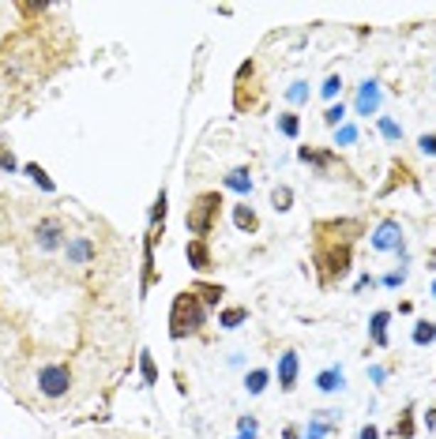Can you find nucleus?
<instances>
[{
  "instance_id": "f257e3e1",
  "label": "nucleus",
  "mask_w": 436,
  "mask_h": 439,
  "mask_svg": "<svg viewBox=\"0 0 436 439\" xmlns=\"http://www.w3.org/2000/svg\"><path fill=\"white\" fill-rule=\"evenodd\" d=\"M207 304L196 297L192 289H181L174 297V308H169V338H188L203 327Z\"/></svg>"
},
{
  "instance_id": "f03ea898",
  "label": "nucleus",
  "mask_w": 436,
  "mask_h": 439,
  "mask_svg": "<svg viewBox=\"0 0 436 439\" xmlns=\"http://www.w3.org/2000/svg\"><path fill=\"white\" fill-rule=\"evenodd\" d=\"M350 241H324L320 248H316V267H320V282L324 286H331V282H339V278H346V271H350Z\"/></svg>"
},
{
  "instance_id": "7ed1b4c3",
  "label": "nucleus",
  "mask_w": 436,
  "mask_h": 439,
  "mask_svg": "<svg viewBox=\"0 0 436 439\" xmlns=\"http://www.w3.org/2000/svg\"><path fill=\"white\" fill-rule=\"evenodd\" d=\"M218 207H222V195H218V192H200V195H196L192 207H188V215H184V225H188V233L203 241V237L215 229Z\"/></svg>"
},
{
  "instance_id": "20e7f679",
  "label": "nucleus",
  "mask_w": 436,
  "mask_h": 439,
  "mask_svg": "<svg viewBox=\"0 0 436 439\" xmlns=\"http://www.w3.org/2000/svg\"><path fill=\"white\" fill-rule=\"evenodd\" d=\"M38 387H42L46 398L68 394V387H72V368H68V364H46L42 372H38Z\"/></svg>"
},
{
  "instance_id": "39448f33",
  "label": "nucleus",
  "mask_w": 436,
  "mask_h": 439,
  "mask_svg": "<svg viewBox=\"0 0 436 439\" xmlns=\"http://www.w3.org/2000/svg\"><path fill=\"white\" fill-rule=\"evenodd\" d=\"M34 241H38V248H46V251L60 248V241H64V222H60V218H42V222H38V229H34Z\"/></svg>"
},
{
  "instance_id": "423d86ee",
  "label": "nucleus",
  "mask_w": 436,
  "mask_h": 439,
  "mask_svg": "<svg viewBox=\"0 0 436 439\" xmlns=\"http://www.w3.org/2000/svg\"><path fill=\"white\" fill-rule=\"evenodd\" d=\"M399 241H403V229H399V222H384L376 229V237H373V248H380V251H388V248H399Z\"/></svg>"
},
{
  "instance_id": "0eeeda50",
  "label": "nucleus",
  "mask_w": 436,
  "mask_h": 439,
  "mask_svg": "<svg viewBox=\"0 0 436 439\" xmlns=\"http://www.w3.org/2000/svg\"><path fill=\"white\" fill-rule=\"evenodd\" d=\"M184 251H188V263H192L196 271H207L211 267V248H207V241H200V237H192Z\"/></svg>"
},
{
  "instance_id": "6e6552de",
  "label": "nucleus",
  "mask_w": 436,
  "mask_h": 439,
  "mask_svg": "<svg viewBox=\"0 0 436 439\" xmlns=\"http://www.w3.org/2000/svg\"><path fill=\"white\" fill-rule=\"evenodd\" d=\"M380 109V87L368 79V83H361V94H358V113H376Z\"/></svg>"
},
{
  "instance_id": "1a4fd4ad",
  "label": "nucleus",
  "mask_w": 436,
  "mask_h": 439,
  "mask_svg": "<svg viewBox=\"0 0 436 439\" xmlns=\"http://www.w3.org/2000/svg\"><path fill=\"white\" fill-rule=\"evenodd\" d=\"M279 383H282V391H294V383H297V353H282V361H279Z\"/></svg>"
},
{
  "instance_id": "9d476101",
  "label": "nucleus",
  "mask_w": 436,
  "mask_h": 439,
  "mask_svg": "<svg viewBox=\"0 0 436 439\" xmlns=\"http://www.w3.org/2000/svg\"><path fill=\"white\" fill-rule=\"evenodd\" d=\"M233 225H237V229H241V233H256L260 229V218H256V210L252 207H233Z\"/></svg>"
},
{
  "instance_id": "9b49d317",
  "label": "nucleus",
  "mask_w": 436,
  "mask_h": 439,
  "mask_svg": "<svg viewBox=\"0 0 436 439\" xmlns=\"http://www.w3.org/2000/svg\"><path fill=\"white\" fill-rule=\"evenodd\" d=\"M226 188H233V192H252V173H248V169H233L230 177H226Z\"/></svg>"
},
{
  "instance_id": "f8f14e48",
  "label": "nucleus",
  "mask_w": 436,
  "mask_h": 439,
  "mask_svg": "<svg viewBox=\"0 0 436 439\" xmlns=\"http://www.w3.org/2000/svg\"><path fill=\"white\" fill-rule=\"evenodd\" d=\"M23 173H26V177H31L34 184H38V188L53 192V180H49V173H46L42 166H38V162H26V166H23Z\"/></svg>"
},
{
  "instance_id": "ddd939ff",
  "label": "nucleus",
  "mask_w": 436,
  "mask_h": 439,
  "mask_svg": "<svg viewBox=\"0 0 436 439\" xmlns=\"http://www.w3.org/2000/svg\"><path fill=\"white\" fill-rule=\"evenodd\" d=\"M301 162H312L316 169H331V166H335V154H320V151H309V146H301Z\"/></svg>"
},
{
  "instance_id": "4468645a",
  "label": "nucleus",
  "mask_w": 436,
  "mask_h": 439,
  "mask_svg": "<svg viewBox=\"0 0 436 439\" xmlns=\"http://www.w3.org/2000/svg\"><path fill=\"white\" fill-rule=\"evenodd\" d=\"M90 256H95L90 241H72V244H68V259H72V263H87Z\"/></svg>"
},
{
  "instance_id": "2eb2a0df",
  "label": "nucleus",
  "mask_w": 436,
  "mask_h": 439,
  "mask_svg": "<svg viewBox=\"0 0 436 439\" xmlns=\"http://www.w3.org/2000/svg\"><path fill=\"white\" fill-rule=\"evenodd\" d=\"M373 342L376 345H388V312H376L373 315Z\"/></svg>"
},
{
  "instance_id": "dca6fc26",
  "label": "nucleus",
  "mask_w": 436,
  "mask_h": 439,
  "mask_svg": "<svg viewBox=\"0 0 436 439\" xmlns=\"http://www.w3.org/2000/svg\"><path fill=\"white\" fill-rule=\"evenodd\" d=\"M316 383H320V391H339L342 387V372L327 368V372H320V379H316Z\"/></svg>"
},
{
  "instance_id": "f3484780",
  "label": "nucleus",
  "mask_w": 436,
  "mask_h": 439,
  "mask_svg": "<svg viewBox=\"0 0 436 439\" xmlns=\"http://www.w3.org/2000/svg\"><path fill=\"white\" fill-rule=\"evenodd\" d=\"M279 131H282V136H289V139H294L297 131H301V121H297V113H282V116H279Z\"/></svg>"
},
{
  "instance_id": "a211bd4d",
  "label": "nucleus",
  "mask_w": 436,
  "mask_h": 439,
  "mask_svg": "<svg viewBox=\"0 0 436 439\" xmlns=\"http://www.w3.org/2000/svg\"><path fill=\"white\" fill-rule=\"evenodd\" d=\"M192 293H196L203 304H218V300H222V286H196Z\"/></svg>"
},
{
  "instance_id": "6ab92c4d",
  "label": "nucleus",
  "mask_w": 436,
  "mask_h": 439,
  "mask_svg": "<svg viewBox=\"0 0 436 439\" xmlns=\"http://www.w3.org/2000/svg\"><path fill=\"white\" fill-rule=\"evenodd\" d=\"M271 203H275V210H289V203H294V192L279 184V188L271 192Z\"/></svg>"
},
{
  "instance_id": "aec40b11",
  "label": "nucleus",
  "mask_w": 436,
  "mask_h": 439,
  "mask_svg": "<svg viewBox=\"0 0 436 439\" xmlns=\"http://www.w3.org/2000/svg\"><path fill=\"white\" fill-rule=\"evenodd\" d=\"M245 319H248L245 308H226V312L218 315V323H222V327H237V323H245Z\"/></svg>"
},
{
  "instance_id": "412c9836",
  "label": "nucleus",
  "mask_w": 436,
  "mask_h": 439,
  "mask_svg": "<svg viewBox=\"0 0 436 439\" xmlns=\"http://www.w3.org/2000/svg\"><path fill=\"white\" fill-rule=\"evenodd\" d=\"M245 387H248V394H260L263 387H267V372H263V368H256L252 376L245 379Z\"/></svg>"
},
{
  "instance_id": "4be33fe9",
  "label": "nucleus",
  "mask_w": 436,
  "mask_h": 439,
  "mask_svg": "<svg viewBox=\"0 0 436 439\" xmlns=\"http://www.w3.org/2000/svg\"><path fill=\"white\" fill-rule=\"evenodd\" d=\"M432 338H436V323H418L414 342H418V345H425V342H432Z\"/></svg>"
},
{
  "instance_id": "5701e85b",
  "label": "nucleus",
  "mask_w": 436,
  "mask_h": 439,
  "mask_svg": "<svg viewBox=\"0 0 436 439\" xmlns=\"http://www.w3.org/2000/svg\"><path fill=\"white\" fill-rule=\"evenodd\" d=\"M410 432H414V421H410V409L403 413V421L395 424V435H403V439H410Z\"/></svg>"
},
{
  "instance_id": "b1692460",
  "label": "nucleus",
  "mask_w": 436,
  "mask_h": 439,
  "mask_svg": "<svg viewBox=\"0 0 436 439\" xmlns=\"http://www.w3.org/2000/svg\"><path fill=\"white\" fill-rule=\"evenodd\" d=\"M151 218H154V225H162V218H166V192H158V199H154V210H151Z\"/></svg>"
},
{
  "instance_id": "393cba45",
  "label": "nucleus",
  "mask_w": 436,
  "mask_h": 439,
  "mask_svg": "<svg viewBox=\"0 0 436 439\" xmlns=\"http://www.w3.org/2000/svg\"><path fill=\"white\" fill-rule=\"evenodd\" d=\"M380 131H384L388 139H403V128L395 124V121H388V116H384V121H380Z\"/></svg>"
},
{
  "instance_id": "a878e982",
  "label": "nucleus",
  "mask_w": 436,
  "mask_h": 439,
  "mask_svg": "<svg viewBox=\"0 0 436 439\" xmlns=\"http://www.w3.org/2000/svg\"><path fill=\"white\" fill-rule=\"evenodd\" d=\"M143 379H147V383H154V379H158L154 361H151V353H143Z\"/></svg>"
},
{
  "instance_id": "bb28decb",
  "label": "nucleus",
  "mask_w": 436,
  "mask_h": 439,
  "mask_svg": "<svg viewBox=\"0 0 436 439\" xmlns=\"http://www.w3.org/2000/svg\"><path fill=\"white\" fill-rule=\"evenodd\" d=\"M339 87H342V79H339V75H331V79L324 83V98H335V94H339Z\"/></svg>"
},
{
  "instance_id": "cd10ccee",
  "label": "nucleus",
  "mask_w": 436,
  "mask_h": 439,
  "mask_svg": "<svg viewBox=\"0 0 436 439\" xmlns=\"http://www.w3.org/2000/svg\"><path fill=\"white\" fill-rule=\"evenodd\" d=\"M0 169H16V154H11V151H4V146H0Z\"/></svg>"
},
{
  "instance_id": "c85d7f7f",
  "label": "nucleus",
  "mask_w": 436,
  "mask_h": 439,
  "mask_svg": "<svg viewBox=\"0 0 436 439\" xmlns=\"http://www.w3.org/2000/svg\"><path fill=\"white\" fill-rule=\"evenodd\" d=\"M305 98H309L305 83H294V87H289V102H305Z\"/></svg>"
},
{
  "instance_id": "c756f323",
  "label": "nucleus",
  "mask_w": 436,
  "mask_h": 439,
  "mask_svg": "<svg viewBox=\"0 0 436 439\" xmlns=\"http://www.w3.org/2000/svg\"><path fill=\"white\" fill-rule=\"evenodd\" d=\"M324 121H327V124H331V128H335V124L342 121V105H331V109H327V113H324Z\"/></svg>"
},
{
  "instance_id": "7c9ffc66",
  "label": "nucleus",
  "mask_w": 436,
  "mask_h": 439,
  "mask_svg": "<svg viewBox=\"0 0 436 439\" xmlns=\"http://www.w3.org/2000/svg\"><path fill=\"white\" fill-rule=\"evenodd\" d=\"M418 146H421L425 154H432V158H436V136H421V143H418Z\"/></svg>"
},
{
  "instance_id": "2f4dec72",
  "label": "nucleus",
  "mask_w": 436,
  "mask_h": 439,
  "mask_svg": "<svg viewBox=\"0 0 436 439\" xmlns=\"http://www.w3.org/2000/svg\"><path fill=\"white\" fill-rule=\"evenodd\" d=\"M361 439H380V432L373 428V424H365V428H361Z\"/></svg>"
},
{
  "instance_id": "473e14b6",
  "label": "nucleus",
  "mask_w": 436,
  "mask_h": 439,
  "mask_svg": "<svg viewBox=\"0 0 436 439\" xmlns=\"http://www.w3.org/2000/svg\"><path fill=\"white\" fill-rule=\"evenodd\" d=\"M429 428H436V409H429Z\"/></svg>"
},
{
  "instance_id": "72a5a7b5",
  "label": "nucleus",
  "mask_w": 436,
  "mask_h": 439,
  "mask_svg": "<svg viewBox=\"0 0 436 439\" xmlns=\"http://www.w3.org/2000/svg\"><path fill=\"white\" fill-rule=\"evenodd\" d=\"M309 439H320V432H312V435H309Z\"/></svg>"
}]
</instances>
